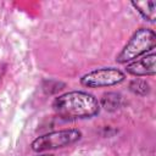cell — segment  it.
<instances>
[{"label": "cell", "mask_w": 156, "mask_h": 156, "mask_svg": "<svg viewBox=\"0 0 156 156\" xmlns=\"http://www.w3.org/2000/svg\"><path fill=\"white\" fill-rule=\"evenodd\" d=\"M80 138H82V132L79 129H76V128L61 129V130L50 132L35 138L32 141L30 146L33 151L43 152V151L56 150V149L73 145Z\"/></svg>", "instance_id": "3"}, {"label": "cell", "mask_w": 156, "mask_h": 156, "mask_svg": "<svg viewBox=\"0 0 156 156\" xmlns=\"http://www.w3.org/2000/svg\"><path fill=\"white\" fill-rule=\"evenodd\" d=\"M132 6L141 15V17L145 21H149L151 23L156 20V2L152 0L147 1H132Z\"/></svg>", "instance_id": "6"}, {"label": "cell", "mask_w": 156, "mask_h": 156, "mask_svg": "<svg viewBox=\"0 0 156 156\" xmlns=\"http://www.w3.org/2000/svg\"><path fill=\"white\" fill-rule=\"evenodd\" d=\"M156 46V34L152 29L149 28H139L130 37L128 43L124 45L122 51L116 57L118 63L130 62L139 56L147 54L154 50Z\"/></svg>", "instance_id": "2"}, {"label": "cell", "mask_w": 156, "mask_h": 156, "mask_svg": "<svg viewBox=\"0 0 156 156\" xmlns=\"http://www.w3.org/2000/svg\"><path fill=\"white\" fill-rule=\"evenodd\" d=\"M156 54L151 50L149 54H145L138 60H133L126 66V71L135 77H145V76H154L156 73L155 67Z\"/></svg>", "instance_id": "5"}, {"label": "cell", "mask_w": 156, "mask_h": 156, "mask_svg": "<svg viewBox=\"0 0 156 156\" xmlns=\"http://www.w3.org/2000/svg\"><path fill=\"white\" fill-rule=\"evenodd\" d=\"M52 107L63 119H85L99 113L100 102L87 91L74 90L57 96L52 102Z\"/></svg>", "instance_id": "1"}, {"label": "cell", "mask_w": 156, "mask_h": 156, "mask_svg": "<svg viewBox=\"0 0 156 156\" xmlns=\"http://www.w3.org/2000/svg\"><path fill=\"white\" fill-rule=\"evenodd\" d=\"M129 90L132 93H134L135 95H140V96H145L150 93V85L146 80L144 79H133L129 83Z\"/></svg>", "instance_id": "8"}, {"label": "cell", "mask_w": 156, "mask_h": 156, "mask_svg": "<svg viewBox=\"0 0 156 156\" xmlns=\"http://www.w3.org/2000/svg\"><path fill=\"white\" fill-rule=\"evenodd\" d=\"M123 104V98L118 93H107L104 94L101 99V105L106 111H116Z\"/></svg>", "instance_id": "7"}, {"label": "cell", "mask_w": 156, "mask_h": 156, "mask_svg": "<svg viewBox=\"0 0 156 156\" xmlns=\"http://www.w3.org/2000/svg\"><path fill=\"white\" fill-rule=\"evenodd\" d=\"M126 74L115 67H102L85 73L80 78V84L88 88H104L112 87L122 83Z\"/></svg>", "instance_id": "4"}, {"label": "cell", "mask_w": 156, "mask_h": 156, "mask_svg": "<svg viewBox=\"0 0 156 156\" xmlns=\"http://www.w3.org/2000/svg\"><path fill=\"white\" fill-rule=\"evenodd\" d=\"M38 156H54V155H48V154H44V155H38Z\"/></svg>", "instance_id": "9"}]
</instances>
